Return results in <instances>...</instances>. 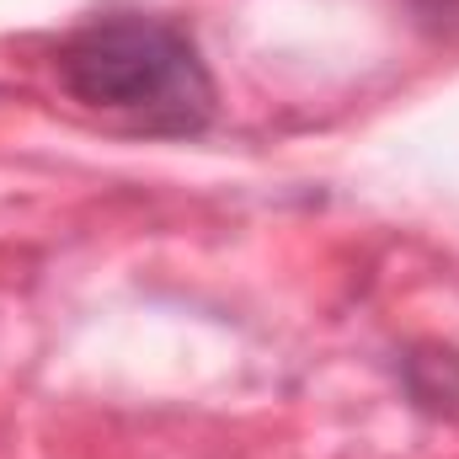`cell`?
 <instances>
[{
  "instance_id": "6da1fadb",
  "label": "cell",
  "mask_w": 459,
  "mask_h": 459,
  "mask_svg": "<svg viewBox=\"0 0 459 459\" xmlns=\"http://www.w3.org/2000/svg\"><path fill=\"white\" fill-rule=\"evenodd\" d=\"M54 75L70 102L155 139H198L220 113L198 38L166 16L113 11L75 27L54 54Z\"/></svg>"
},
{
  "instance_id": "7a4b0ae2",
  "label": "cell",
  "mask_w": 459,
  "mask_h": 459,
  "mask_svg": "<svg viewBox=\"0 0 459 459\" xmlns=\"http://www.w3.org/2000/svg\"><path fill=\"white\" fill-rule=\"evenodd\" d=\"M395 379L406 390V401L422 417L459 422V352L444 342H411L395 363Z\"/></svg>"
},
{
  "instance_id": "3957f363",
  "label": "cell",
  "mask_w": 459,
  "mask_h": 459,
  "mask_svg": "<svg viewBox=\"0 0 459 459\" xmlns=\"http://www.w3.org/2000/svg\"><path fill=\"white\" fill-rule=\"evenodd\" d=\"M411 5V22L438 38V43H459V0H406Z\"/></svg>"
}]
</instances>
